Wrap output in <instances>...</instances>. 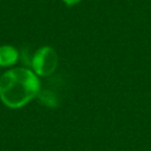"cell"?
I'll list each match as a JSON object with an SVG mask.
<instances>
[{
	"label": "cell",
	"mask_w": 151,
	"mask_h": 151,
	"mask_svg": "<svg viewBox=\"0 0 151 151\" xmlns=\"http://www.w3.org/2000/svg\"><path fill=\"white\" fill-rule=\"evenodd\" d=\"M40 90L38 76L25 67L7 71L0 78V99L12 109H19L31 101Z\"/></svg>",
	"instance_id": "cell-1"
},
{
	"label": "cell",
	"mask_w": 151,
	"mask_h": 151,
	"mask_svg": "<svg viewBox=\"0 0 151 151\" xmlns=\"http://www.w3.org/2000/svg\"><path fill=\"white\" fill-rule=\"evenodd\" d=\"M31 65H32L33 72L37 76H41V77L51 76L55 71L58 65L57 52L50 46L40 47L33 54Z\"/></svg>",
	"instance_id": "cell-2"
},
{
	"label": "cell",
	"mask_w": 151,
	"mask_h": 151,
	"mask_svg": "<svg viewBox=\"0 0 151 151\" xmlns=\"http://www.w3.org/2000/svg\"><path fill=\"white\" fill-rule=\"evenodd\" d=\"M19 59L18 51L11 45L0 46V66H11Z\"/></svg>",
	"instance_id": "cell-3"
},
{
	"label": "cell",
	"mask_w": 151,
	"mask_h": 151,
	"mask_svg": "<svg viewBox=\"0 0 151 151\" xmlns=\"http://www.w3.org/2000/svg\"><path fill=\"white\" fill-rule=\"evenodd\" d=\"M67 6H72V5H76V4H78V2H80L81 0H63Z\"/></svg>",
	"instance_id": "cell-4"
}]
</instances>
